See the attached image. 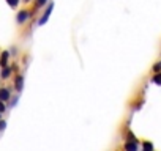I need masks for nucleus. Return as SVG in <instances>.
I'll list each match as a JSON object with an SVG mask.
<instances>
[{"mask_svg":"<svg viewBox=\"0 0 161 151\" xmlns=\"http://www.w3.org/2000/svg\"><path fill=\"white\" fill-rule=\"evenodd\" d=\"M22 2H25V3H30V2H32V0H22Z\"/></svg>","mask_w":161,"mask_h":151,"instance_id":"nucleus-16","label":"nucleus"},{"mask_svg":"<svg viewBox=\"0 0 161 151\" xmlns=\"http://www.w3.org/2000/svg\"><path fill=\"white\" fill-rule=\"evenodd\" d=\"M7 128V121L5 120H0V131H3Z\"/></svg>","mask_w":161,"mask_h":151,"instance_id":"nucleus-14","label":"nucleus"},{"mask_svg":"<svg viewBox=\"0 0 161 151\" xmlns=\"http://www.w3.org/2000/svg\"><path fill=\"white\" fill-rule=\"evenodd\" d=\"M52 10H54V2H49V3L46 5V10L43 11L40 21H38V25H44V24L49 21V18H51V14H52Z\"/></svg>","mask_w":161,"mask_h":151,"instance_id":"nucleus-1","label":"nucleus"},{"mask_svg":"<svg viewBox=\"0 0 161 151\" xmlns=\"http://www.w3.org/2000/svg\"><path fill=\"white\" fill-rule=\"evenodd\" d=\"M49 2L47 0H35V8H43V7H46Z\"/></svg>","mask_w":161,"mask_h":151,"instance_id":"nucleus-9","label":"nucleus"},{"mask_svg":"<svg viewBox=\"0 0 161 151\" xmlns=\"http://www.w3.org/2000/svg\"><path fill=\"white\" fill-rule=\"evenodd\" d=\"M152 71H153V72H161V60H158V61L152 66Z\"/></svg>","mask_w":161,"mask_h":151,"instance_id":"nucleus-10","label":"nucleus"},{"mask_svg":"<svg viewBox=\"0 0 161 151\" xmlns=\"http://www.w3.org/2000/svg\"><path fill=\"white\" fill-rule=\"evenodd\" d=\"M126 140H131V142H139V140L136 138V135H134L133 132H130V131L126 132Z\"/></svg>","mask_w":161,"mask_h":151,"instance_id":"nucleus-11","label":"nucleus"},{"mask_svg":"<svg viewBox=\"0 0 161 151\" xmlns=\"http://www.w3.org/2000/svg\"><path fill=\"white\" fill-rule=\"evenodd\" d=\"M7 110V106H5V102L3 101H0V113H3Z\"/></svg>","mask_w":161,"mask_h":151,"instance_id":"nucleus-13","label":"nucleus"},{"mask_svg":"<svg viewBox=\"0 0 161 151\" xmlns=\"http://www.w3.org/2000/svg\"><path fill=\"white\" fill-rule=\"evenodd\" d=\"M18 104V98H14V99H11V104H10V107H14Z\"/></svg>","mask_w":161,"mask_h":151,"instance_id":"nucleus-15","label":"nucleus"},{"mask_svg":"<svg viewBox=\"0 0 161 151\" xmlns=\"http://www.w3.org/2000/svg\"><path fill=\"white\" fill-rule=\"evenodd\" d=\"M0 120H2V113H0Z\"/></svg>","mask_w":161,"mask_h":151,"instance_id":"nucleus-17","label":"nucleus"},{"mask_svg":"<svg viewBox=\"0 0 161 151\" xmlns=\"http://www.w3.org/2000/svg\"><path fill=\"white\" fill-rule=\"evenodd\" d=\"M8 58H10V50H3L2 55H0V66L2 68L8 66Z\"/></svg>","mask_w":161,"mask_h":151,"instance_id":"nucleus-6","label":"nucleus"},{"mask_svg":"<svg viewBox=\"0 0 161 151\" xmlns=\"http://www.w3.org/2000/svg\"><path fill=\"white\" fill-rule=\"evenodd\" d=\"M7 2H8V5H10L11 8H16V7L21 3V0H7Z\"/></svg>","mask_w":161,"mask_h":151,"instance_id":"nucleus-12","label":"nucleus"},{"mask_svg":"<svg viewBox=\"0 0 161 151\" xmlns=\"http://www.w3.org/2000/svg\"><path fill=\"white\" fill-rule=\"evenodd\" d=\"M123 149H125V151H139V142L126 140V142L123 143Z\"/></svg>","mask_w":161,"mask_h":151,"instance_id":"nucleus-3","label":"nucleus"},{"mask_svg":"<svg viewBox=\"0 0 161 151\" xmlns=\"http://www.w3.org/2000/svg\"><path fill=\"white\" fill-rule=\"evenodd\" d=\"M152 82L158 87H161V72H155V76L152 77Z\"/></svg>","mask_w":161,"mask_h":151,"instance_id":"nucleus-8","label":"nucleus"},{"mask_svg":"<svg viewBox=\"0 0 161 151\" xmlns=\"http://www.w3.org/2000/svg\"><path fill=\"white\" fill-rule=\"evenodd\" d=\"M11 72H13V68H11V66H5V68H2L0 77H2V79H8L10 76H11Z\"/></svg>","mask_w":161,"mask_h":151,"instance_id":"nucleus-7","label":"nucleus"},{"mask_svg":"<svg viewBox=\"0 0 161 151\" xmlns=\"http://www.w3.org/2000/svg\"><path fill=\"white\" fill-rule=\"evenodd\" d=\"M14 88H16L18 93L22 91V88H24V76L22 74H18L16 76V79H14Z\"/></svg>","mask_w":161,"mask_h":151,"instance_id":"nucleus-4","label":"nucleus"},{"mask_svg":"<svg viewBox=\"0 0 161 151\" xmlns=\"http://www.w3.org/2000/svg\"><path fill=\"white\" fill-rule=\"evenodd\" d=\"M32 11H29V10H21L18 14H16V22L19 24V25H22V24H25L30 18H32Z\"/></svg>","mask_w":161,"mask_h":151,"instance_id":"nucleus-2","label":"nucleus"},{"mask_svg":"<svg viewBox=\"0 0 161 151\" xmlns=\"http://www.w3.org/2000/svg\"><path fill=\"white\" fill-rule=\"evenodd\" d=\"M10 98H11V90H10L8 87L0 88V101L7 102V101H10Z\"/></svg>","mask_w":161,"mask_h":151,"instance_id":"nucleus-5","label":"nucleus"}]
</instances>
